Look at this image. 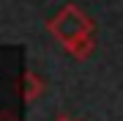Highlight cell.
Returning a JSON list of instances; mask_svg holds the SVG:
<instances>
[{
	"mask_svg": "<svg viewBox=\"0 0 123 121\" xmlns=\"http://www.w3.org/2000/svg\"><path fill=\"white\" fill-rule=\"evenodd\" d=\"M47 30L52 33L63 47H66V44H71L74 39L85 36V33H93V22H90V17L79 8V6L68 3V6H63V8L47 22Z\"/></svg>",
	"mask_w": 123,
	"mask_h": 121,
	"instance_id": "obj_1",
	"label": "cell"
},
{
	"mask_svg": "<svg viewBox=\"0 0 123 121\" xmlns=\"http://www.w3.org/2000/svg\"><path fill=\"white\" fill-rule=\"evenodd\" d=\"M41 94H44V80H41L33 69H27L25 72V85H22V99L25 102H36Z\"/></svg>",
	"mask_w": 123,
	"mask_h": 121,
	"instance_id": "obj_2",
	"label": "cell"
},
{
	"mask_svg": "<svg viewBox=\"0 0 123 121\" xmlns=\"http://www.w3.org/2000/svg\"><path fill=\"white\" fill-rule=\"evenodd\" d=\"M55 121H77V118H68V116H57Z\"/></svg>",
	"mask_w": 123,
	"mask_h": 121,
	"instance_id": "obj_5",
	"label": "cell"
},
{
	"mask_svg": "<svg viewBox=\"0 0 123 121\" xmlns=\"http://www.w3.org/2000/svg\"><path fill=\"white\" fill-rule=\"evenodd\" d=\"M93 47H96V41H93V33H85V36L74 39L71 44H66V52H68V55H74L77 61H85V58L93 52Z\"/></svg>",
	"mask_w": 123,
	"mask_h": 121,
	"instance_id": "obj_3",
	"label": "cell"
},
{
	"mask_svg": "<svg viewBox=\"0 0 123 121\" xmlns=\"http://www.w3.org/2000/svg\"><path fill=\"white\" fill-rule=\"evenodd\" d=\"M0 121H17V118H14L11 113H0Z\"/></svg>",
	"mask_w": 123,
	"mask_h": 121,
	"instance_id": "obj_4",
	"label": "cell"
}]
</instances>
